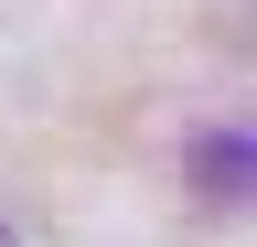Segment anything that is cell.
<instances>
[{
    "instance_id": "cell-2",
    "label": "cell",
    "mask_w": 257,
    "mask_h": 247,
    "mask_svg": "<svg viewBox=\"0 0 257 247\" xmlns=\"http://www.w3.org/2000/svg\"><path fill=\"white\" fill-rule=\"evenodd\" d=\"M0 247H22V236H11V215H0Z\"/></svg>"
},
{
    "instance_id": "cell-1",
    "label": "cell",
    "mask_w": 257,
    "mask_h": 247,
    "mask_svg": "<svg viewBox=\"0 0 257 247\" xmlns=\"http://www.w3.org/2000/svg\"><path fill=\"white\" fill-rule=\"evenodd\" d=\"M182 194L204 215H257V118H214L182 140Z\"/></svg>"
}]
</instances>
